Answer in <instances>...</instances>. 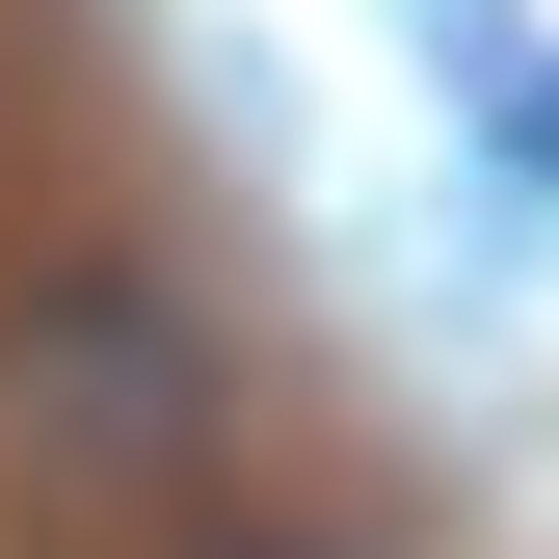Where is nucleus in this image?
Masks as SVG:
<instances>
[{
  "instance_id": "1",
  "label": "nucleus",
  "mask_w": 559,
  "mask_h": 559,
  "mask_svg": "<svg viewBox=\"0 0 559 559\" xmlns=\"http://www.w3.org/2000/svg\"><path fill=\"white\" fill-rule=\"evenodd\" d=\"M0 427H27V453H81V479H160L187 427H214L187 294H160V266H53V294L0 320Z\"/></svg>"
},
{
  "instance_id": "2",
  "label": "nucleus",
  "mask_w": 559,
  "mask_h": 559,
  "mask_svg": "<svg viewBox=\"0 0 559 559\" xmlns=\"http://www.w3.org/2000/svg\"><path fill=\"white\" fill-rule=\"evenodd\" d=\"M507 160H533V187H559V53H507Z\"/></svg>"
},
{
  "instance_id": "3",
  "label": "nucleus",
  "mask_w": 559,
  "mask_h": 559,
  "mask_svg": "<svg viewBox=\"0 0 559 559\" xmlns=\"http://www.w3.org/2000/svg\"><path fill=\"white\" fill-rule=\"evenodd\" d=\"M214 559H320V533H214Z\"/></svg>"
}]
</instances>
